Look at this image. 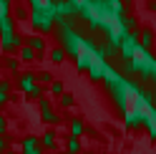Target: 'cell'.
Listing matches in <instances>:
<instances>
[{
  "mask_svg": "<svg viewBox=\"0 0 156 154\" xmlns=\"http://www.w3.org/2000/svg\"><path fill=\"white\" fill-rule=\"evenodd\" d=\"M10 0H0V18H3V15H10Z\"/></svg>",
  "mask_w": 156,
  "mask_h": 154,
  "instance_id": "obj_18",
  "label": "cell"
},
{
  "mask_svg": "<svg viewBox=\"0 0 156 154\" xmlns=\"http://www.w3.org/2000/svg\"><path fill=\"white\" fill-rule=\"evenodd\" d=\"M119 23H121V31H136V18L126 15V13L119 18Z\"/></svg>",
  "mask_w": 156,
  "mask_h": 154,
  "instance_id": "obj_10",
  "label": "cell"
},
{
  "mask_svg": "<svg viewBox=\"0 0 156 154\" xmlns=\"http://www.w3.org/2000/svg\"><path fill=\"white\" fill-rule=\"evenodd\" d=\"M28 3H30V8H35V5H41L43 0H28Z\"/></svg>",
  "mask_w": 156,
  "mask_h": 154,
  "instance_id": "obj_26",
  "label": "cell"
},
{
  "mask_svg": "<svg viewBox=\"0 0 156 154\" xmlns=\"http://www.w3.org/2000/svg\"><path fill=\"white\" fill-rule=\"evenodd\" d=\"M61 104H63V106H71V104H73V96H71V94H61Z\"/></svg>",
  "mask_w": 156,
  "mask_h": 154,
  "instance_id": "obj_21",
  "label": "cell"
},
{
  "mask_svg": "<svg viewBox=\"0 0 156 154\" xmlns=\"http://www.w3.org/2000/svg\"><path fill=\"white\" fill-rule=\"evenodd\" d=\"M18 86H20V91H25L28 96H41V86L35 83V76L33 73H20Z\"/></svg>",
  "mask_w": 156,
  "mask_h": 154,
  "instance_id": "obj_3",
  "label": "cell"
},
{
  "mask_svg": "<svg viewBox=\"0 0 156 154\" xmlns=\"http://www.w3.org/2000/svg\"><path fill=\"white\" fill-rule=\"evenodd\" d=\"M5 134V119H0V137Z\"/></svg>",
  "mask_w": 156,
  "mask_h": 154,
  "instance_id": "obj_25",
  "label": "cell"
},
{
  "mask_svg": "<svg viewBox=\"0 0 156 154\" xmlns=\"http://www.w3.org/2000/svg\"><path fill=\"white\" fill-rule=\"evenodd\" d=\"M66 154H73V152H66Z\"/></svg>",
  "mask_w": 156,
  "mask_h": 154,
  "instance_id": "obj_30",
  "label": "cell"
},
{
  "mask_svg": "<svg viewBox=\"0 0 156 154\" xmlns=\"http://www.w3.org/2000/svg\"><path fill=\"white\" fill-rule=\"evenodd\" d=\"M0 38H3V51H8V53L18 51V48L23 46V38L18 35V33H5V35H0Z\"/></svg>",
  "mask_w": 156,
  "mask_h": 154,
  "instance_id": "obj_4",
  "label": "cell"
},
{
  "mask_svg": "<svg viewBox=\"0 0 156 154\" xmlns=\"http://www.w3.org/2000/svg\"><path fill=\"white\" fill-rule=\"evenodd\" d=\"M28 46H30V48H33L35 53H43V48H45V41H43L41 35H33L30 41H28Z\"/></svg>",
  "mask_w": 156,
  "mask_h": 154,
  "instance_id": "obj_11",
  "label": "cell"
},
{
  "mask_svg": "<svg viewBox=\"0 0 156 154\" xmlns=\"http://www.w3.org/2000/svg\"><path fill=\"white\" fill-rule=\"evenodd\" d=\"M43 3H53V0H43Z\"/></svg>",
  "mask_w": 156,
  "mask_h": 154,
  "instance_id": "obj_29",
  "label": "cell"
},
{
  "mask_svg": "<svg viewBox=\"0 0 156 154\" xmlns=\"http://www.w3.org/2000/svg\"><path fill=\"white\" fill-rule=\"evenodd\" d=\"M71 131H73V137H78V134L83 131V121H81V119H73V121H71Z\"/></svg>",
  "mask_w": 156,
  "mask_h": 154,
  "instance_id": "obj_17",
  "label": "cell"
},
{
  "mask_svg": "<svg viewBox=\"0 0 156 154\" xmlns=\"http://www.w3.org/2000/svg\"><path fill=\"white\" fill-rule=\"evenodd\" d=\"M41 111H43V119H45V121H51V124H55V121H58V116L51 111V104H48L45 99H41Z\"/></svg>",
  "mask_w": 156,
  "mask_h": 154,
  "instance_id": "obj_9",
  "label": "cell"
},
{
  "mask_svg": "<svg viewBox=\"0 0 156 154\" xmlns=\"http://www.w3.org/2000/svg\"><path fill=\"white\" fill-rule=\"evenodd\" d=\"M51 58H53V63H63V58H66V51H63V48H55V51L51 53Z\"/></svg>",
  "mask_w": 156,
  "mask_h": 154,
  "instance_id": "obj_15",
  "label": "cell"
},
{
  "mask_svg": "<svg viewBox=\"0 0 156 154\" xmlns=\"http://www.w3.org/2000/svg\"><path fill=\"white\" fill-rule=\"evenodd\" d=\"M25 18H28V10H25V8H23V5L15 8V20H25Z\"/></svg>",
  "mask_w": 156,
  "mask_h": 154,
  "instance_id": "obj_19",
  "label": "cell"
},
{
  "mask_svg": "<svg viewBox=\"0 0 156 154\" xmlns=\"http://www.w3.org/2000/svg\"><path fill=\"white\" fill-rule=\"evenodd\" d=\"M8 68H10V71H18V61L10 58V61H8Z\"/></svg>",
  "mask_w": 156,
  "mask_h": 154,
  "instance_id": "obj_24",
  "label": "cell"
},
{
  "mask_svg": "<svg viewBox=\"0 0 156 154\" xmlns=\"http://www.w3.org/2000/svg\"><path fill=\"white\" fill-rule=\"evenodd\" d=\"M86 3H88L91 8H96V5H98V0H86Z\"/></svg>",
  "mask_w": 156,
  "mask_h": 154,
  "instance_id": "obj_28",
  "label": "cell"
},
{
  "mask_svg": "<svg viewBox=\"0 0 156 154\" xmlns=\"http://www.w3.org/2000/svg\"><path fill=\"white\" fill-rule=\"evenodd\" d=\"M20 58L23 61H33L35 58V51H33L30 46H20Z\"/></svg>",
  "mask_w": 156,
  "mask_h": 154,
  "instance_id": "obj_13",
  "label": "cell"
},
{
  "mask_svg": "<svg viewBox=\"0 0 156 154\" xmlns=\"http://www.w3.org/2000/svg\"><path fill=\"white\" fill-rule=\"evenodd\" d=\"M30 25L35 28L38 33H51L53 25H55L53 3H41V5H35L33 13H30Z\"/></svg>",
  "mask_w": 156,
  "mask_h": 154,
  "instance_id": "obj_1",
  "label": "cell"
},
{
  "mask_svg": "<svg viewBox=\"0 0 156 154\" xmlns=\"http://www.w3.org/2000/svg\"><path fill=\"white\" fill-rule=\"evenodd\" d=\"M126 124H129V127H136V124H141V116H139V114H131Z\"/></svg>",
  "mask_w": 156,
  "mask_h": 154,
  "instance_id": "obj_22",
  "label": "cell"
},
{
  "mask_svg": "<svg viewBox=\"0 0 156 154\" xmlns=\"http://www.w3.org/2000/svg\"><path fill=\"white\" fill-rule=\"evenodd\" d=\"M3 149H5V139L0 137V154H3Z\"/></svg>",
  "mask_w": 156,
  "mask_h": 154,
  "instance_id": "obj_27",
  "label": "cell"
},
{
  "mask_svg": "<svg viewBox=\"0 0 156 154\" xmlns=\"http://www.w3.org/2000/svg\"><path fill=\"white\" fill-rule=\"evenodd\" d=\"M96 10L106 13V15H113V18H121L126 13V8H123V0H98Z\"/></svg>",
  "mask_w": 156,
  "mask_h": 154,
  "instance_id": "obj_2",
  "label": "cell"
},
{
  "mask_svg": "<svg viewBox=\"0 0 156 154\" xmlns=\"http://www.w3.org/2000/svg\"><path fill=\"white\" fill-rule=\"evenodd\" d=\"M41 147H45V149H53V147H55V134H53V131L43 134V141H41Z\"/></svg>",
  "mask_w": 156,
  "mask_h": 154,
  "instance_id": "obj_12",
  "label": "cell"
},
{
  "mask_svg": "<svg viewBox=\"0 0 156 154\" xmlns=\"http://www.w3.org/2000/svg\"><path fill=\"white\" fill-rule=\"evenodd\" d=\"M8 94H10V83L3 81V83H0V104H5V101H8Z\"/></svg>",
  "mask_w": 156,
  "mask_h": 154,
  "instance_id": "obj_14",
  "label": "cell"
},
{
  "mask_svg": "<svg viewBox=\"0 0 156 154\" xmlns=\"http://www.w3.org/2000/svg\"><path fill=\"white\" fill-rule=\"evenodd\" d=\"M86 71L91 73V79H93V81H103V79H106V68H103L101 63H91Z\"/></svg>",
  "mask_w": 156,
  "mask_h": 154,
  "instance_id": "obj_7",
  "label": "cell"
},
{
  "mask_svg": "<svg viewBox=\"0 0 156 154\" xmlns=\"http://www.w3.org/2000/svg\"><path fill=\"white\" fill-rule=\"evenodd\" d=\"M35 79H38V81H43V83H48V81H51V73H48V71H43V73H38Z\"/></svg>",
  "mask_w": 156,
  "mask_h": 154,
  "instance_id": "obj_23",
  "label": "cell"
},
{
  "mask_svg": "<svg viewBox=\"0 0 156 154\" xmlns=\"http://www.w3.org/2000/svg\"><path fill=\"white\" fill-rule=\"evenodd\" d=\"M5 33H15V20H13L10 15L0 18V35H5Z\"/></svg>",
  "mask_w": 156,
  "mask_h": 154,
  "instance_id": "obj_8",
  "label": "cell"
},
{
  "mask_svg": "<svg viewBox=\"0 0 156 154\" xmlns=\"http://www.w3.org/2000/svg\"><path fill=\"white\" fill-rule=\"evenodd\" d=\"M23 154H41V141L35 137H28L23 141Z\"/></svg>",
  "mask_w": 156,
  "mask_h": 154,
  "instance_id": "obj_6",
  "label": "cell"
},
{
  "mask_svg": "<svg viewBox=\"0 0 156 154\" xmlns=\"http://www.w3.org/2000/svg\"><path fill=\"white\" fill-rule=\"evenodd\" d=\"M154 10H156V3H154Z\"/></svg>",
  "mask_w": 156,
  "mask_h": 154,
  "instance_id": "obj_31",
  "label": "cell"
},
{
  "mask_svg": "<svg viewBox=\"0 0 156 154\" xmlns=\"http://www.w3.org/2000/svg\"><path fill=\"white\" fill-rule=\"evenodd\" d=\"M51 91L61 96V94H63V83H61V81H53V83H51Z\"/></svg>",
  "mask_w": 156,
  "mask_h": 154,
  "instance_id": "obj_20",
  "label": "cell"
},
{
  "mask_svg": "<svg viewBox=\"0 0 156 154\" xmlns=\"http://www.w3.org/2000/svg\"><path fill=\"white\" fill-rule=\"evenodd\" d=\"M78 149H81V141H78V137H71V139H68V152L78 154Z\"/></svg>",
  "mask_w": 156,
  "mask_h": 154,
  "instance_id": "obj_16",
  "label": "cell"
},
{
  "mask_svg": "<svg viewBox=\"0 0 156 154\" xmlns=\"http://www.w3.org/2000/svg\"><path fill=\"white\" fill-rule=\"evenodd\" d=\"M151 43H154V33H151V31H141L139 38H136V46H139V51H146Z\"/></svg>",
  "mask_w": 156,
  "mask_h": 154,
  "instance_id": "obj_5",
  "label": "cell"
}]
</instances>
